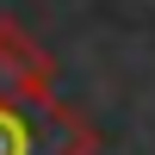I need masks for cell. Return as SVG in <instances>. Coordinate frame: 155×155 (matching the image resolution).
Returning <instances> with one entry per match:
<instances>
[{
	"label": "cell",
	"instance_id": "6da1fadb",
	"mask_svg": "<svg viewBox=\"0 0 155 155\" xmlns=\"http://www.w3.org/2000/svg\"><path fill=\"white\" fill-rule=\"evenodd\" d=\"M93 130L50 99V56L0 25V155H87Z\"/></svg>",
	"mask_w": 155,
	"mask_h": 155
}]
</instances>
